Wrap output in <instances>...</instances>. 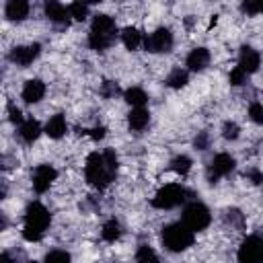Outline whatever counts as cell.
Wrapping results in <instances>:
<instances>
[{
	"label": "cell",
	"instance_id": "cell-1",
	"mask_svg": "<svg viewBox=\"0 0 263 263\" xmlns=\"http://www.w3.org/2000/svg\"><path fill=\"white\" fill-rule=\"evenodd\" d=\"M115 173H117V154L111 148H107L103 152L88 154L86 166H84V177L92 187L105 189L113 181Z\"/></svg>",
	"mask_w": 263,
	"mask_h": 263
},
{
	"label": "cell",
	"instance_id": "cell-2",
	"mask_svg": "<svg viewBox=\"0 0 263 263\" xmlns=\"http://www.w3.org/2000/svg\"><path fill=\"white\" fill-rule=\"evenodd\" d=\"M49 222H51V216H49V212L43 203H39V201L29 203L27 210H25V226H23L25 240H29V242L41 240Z\"/></svg>",
	"mask_w": 263,
	"mask_h": 263
},
{
	"label": "cell",
	"instance_id": "cell-3",
	"mask_svg": "<svg viewBox=\"0 0 263 263\" xmlns=\"http://www.w3.org/2000/svg\"><path fill=\"white\" fill-rule=\"evenodd\" d=\"M115 33H117V27H115V21L109 16V14H95L92 23H90V33H88V45L95 49V51H103L107 49L113 39H115Z\"/></svg>",
	"mask_w": 263,
	"mask_h": 263
},
{
	"label": "cell",
	"instance_id": "cell-4",
	"mask_svg": "<svg viewBox=\"0 0 263 263\" xmlns=\"http://www.w3.org/2000/svg\"><path fill=\"white\" fill-rule=\"evenodd\" d=\"M195 232L189 230L183 222H175L162 228V245L171 251V253H181L185 249H189L193 245V236Z\"/></svg>",
	"mask_w": 263,
	"mask_h": 263
},
{
	"label": "cell",
	"instance_id": "cell-5",
	"mask_svg": "<svg viewBox=\"0 0 263 263\" xmlns=\"http://www.w3.org/2000/svg\"><path fill=\"white\" fill-rule=\"evenodd\" d=\"M185 199H187V189L183 185L171 183L156 191V195L152 197V205L158 210H173V208L185 203Z\"/></svg>",
	"mask_w": 263,
	"mask_h": 263
},
{
	"label": "cell",
	"instance_id": "cell-6",
	"mask_svg": "<svg viewBox=\"0 0 263 263\" xmlns=\"http://www.w3.org/2000/svg\"><path fill=\"white\" fill-rule=\"evenodd\" d=\"M210 222H212V214H210V210L203 203L191 201V203L185 205V210H183V224L189 230H193V232L205 230L210 226Z\"/></svg>",
	"mask_w": 263,
	"mask_h": 263
},
{
	"label": "cell",
	"instance_id": "cell-7",
	"mask_svg": "<svg viewBox=\"0 0 263 263\" xmlns=\"http://www.w3.org/2000/svg\"><path fill=\"white\" fill-rule=\"evenodd\" d=\"M238 263H261L263 259V240L259 236H247L236 253Z\"/></svg>",
	"mask_w": 263,
	"mask_h": 263
},
{
	"label": "cell",
	"instance_id": "cell-8",
	"mask_svg": "<svg viewBox=\"0 0 263 263\" xmlns=\"http://www.w3.org/2000/svg\"><path fill=\"white\" fill-rule=\"evenodd\" d=\"M144 47L152 53H162V51H171L173 47V33L166 27H158L156 31H152L146 39H144Z\"/></svg>",
	"mask_w": 263,
	"mask_h": 263
},
{
	"label": "cell",
	"instance_id": "cell-9",
	"mask_svg": "<svg viewBox=\"0 0 263 263\" xmlns=\"http://www.w3.org/2000/svg\"><path fill=\"white\" fill-rule=\"evenodd\" d=\"M234 166H236L234 156H230V154H226V152L216 154V156L212 158L210 166H208V179H210V183H216L220 177L228 175V173H230Z\"/></svg>",
	"mask_w": 263,
	"mask_h": 263
},
{
	"label": "cell",
	"instance_id": "cell-10",
	"mask_svg": "<svg viewBox=\"0 0 263 263\" xmlns=\"http://www.w3.org/2000/svg\"><path fill=\"white\" fill-rule=\"evenodd\" d=\"M58 173L51 164H39L35 171H33V177H31V183H33V189L37 193H45L49 189V185L55 181Z\"/></svg>",
	"mask_w": 263,
	"mask_h": 263
},
{
	"label": "cell",
	"instance_id": "cell-11",
	"mask_svg": "<svg viewBox=\"0 0 263 263\" xmlns=\"http://www.w3.org/2000/svg\"><path fill=\"white\" fill-rule=\"evenodd\" d=\"M41 51V45L39 43H31V45H18L10 51V60L21 66V68H27L29 64H33V60L39 55Z\"/></svg>",
	"mask_w": 263,
	"mask_h": 263
},
{
	"label": "cell",
	"instance_id": "cell-12",
	"mask_svg": "<svg viewBox=\"0 0 263 263\" xmlns=\"http://www.w3.org/2000/svg\"><path fill=\"white\" fill-rule=\"evenodd\" d=\"M261 66V55L257 49H253L251 45H242L240 51H238V68L247 74H253L257 72Z\"/></svg>",
	"mask_w": 263,
	"mask_h": 263
},
{
	"label": "cell",
	"instance_id": "cell-13",
	"mask_svg": "<svg viewBox=\"0 0 263 263\" xmlns=\"http://www.w3.org/2000/svg\"><path fill=\"white\" fill-rule=\"evenodd\" d=\"M43 95H45V84L39 78L27 80L25 86H23V92H21V97H23L25 103H39L43 99Z\"/></svg>",
	"mask_w": 263,
	"mask_h": 263
},
{
	"label": "cell",
	"instance_id": "cell-14",
	"mask_svg": "<svg viewBox=\"0 0 263 263\" xmlns=\"http://www.w3.org/2000/svg\"><path fill=\"white\" fill-rule=\"evenodd\" d=\"M45 16H47L51 23H55V25H68L70 10H68L64 4H60V2H55V0H49V2H45Z\"/></svg>",
	"mask_w": 263,
	"mask_h": 263
},
{
	"label": "cell",
	"instance_id": "cell-15",
	"mask_svg": "<svg viewBox=\"0 0 263 263\" xmlns=\"http://www.w3.org/2000/svg\"><path fill=\"white\" fill-rule=\"evenodd\" d=\"M210 64V49L208 47H195L187 55V68L191 72H201Z\"/></svg>",
	"mask_w": 263,
	"mask_h": 263
},
{
	"label": "cell",
	"instance_id": "cell-16",
	"mask_svg": "<svg viewBox=\"0 0 263 263\" xmlns=\"http://www.w3.org/2000/svg\"><path fill=\"white\" fill-rule=\"evenodd\" d=\"M41 134V125L37 119H25L21 125H18V138L25 142V144H33Z\"/></svg>",
	"mask_w": 263,
	"mask_h": 263
},
{
	"label": "cell",
	"instance_id": "cell-17",
	"mask_svg": "<svg viewBox=\"0 0 263 263\" xmlns=\"http://www.w3.org/2000/svg\"><path fill=\"white\" fill-rule=\"evenodd\" d=\"M8 21H23L29 16V2L27 0H10L4 8Z\"/></svg>",
	"mask_w": 263,
	"mask_h": 263
},
{
	"label": "cell",
	"instance_id": "cell-18",
	"mask_svg": "<svg viewBox=\"0 0 263 263\" xmlns=\"http://www.w3.org/2000/svg\"><path fill=\"white\" fill-rule=\"evenodd\" d=\"M66 129H68V125H66V117H64L62 113L51 115L49 121L45 123V134H47L49 138H53V140H60V138L66 134Z\"/></svg>",
	"mask_w": 263,
	"mask_h": 263
},
{
	"label": "cell",
	"instance_id": "cell-19",
	"mask_svg": "<svg viewBox=\"0 0 263 263\" xmlns=\"http://www.w3.org/2000/svg\"><path fill=\"white\" fill-rule=\"evenodd\" d=\"M127 123H129L132 129L142 132V129L150 123V113H148L144 107H136V109H132L129 115H127Z\"/></svg>",
	"mask_w": 263,
	"mask_h": 263
},
{
	"label": "cell",
	"instance_id": "cell-20",
	"mask_svg": "<svg viewBox=\"0 0 263 263\" xmlns=\"http://www.w3.org/2000/svg\"><path fill=\"white\" fill-rule=\"evenodd\" d=\"M121 41H123V45L127 47V49H138L142 43H144V37H142V33L136 29V27H125L123 31H121Z\"/></svg>",
	"mask_w": 263,
	"mask_h": 263
},
{
	"label": "cell",
	"instance_id": "cell-21",
	"mask_svg": "<svg viewBox=\"0 0 263 263\" xmlns=\"http://www.w3.org/2000/svg\"><path fill=\"white\" fill-rule=\"evenodd\" d=\"M123 97H125V101L136 109V107H144L146 105V101H148V95L142 90V88H138V86H132V88H127L125 92H123Z\"/></svg>",
	"mask_w": 263,
	"mask_h": 263
},
{
	"label": "cell",
	"instance_id": "cell-22",
	"mask_svg": "<svg viewBox=\"0 0 263 263\" xmlns=\"http://www.w3.org/2000/svg\"><path fill=\"white\" fill-rule=\"evenodd\" d=\"M119 234H121V226H119L117 220H107V222L103 224V230H101L103 240H107V242H115V240L119 238Z\"/></svg>",
	"mask_w": 263,
	"mask_h": 263
},
{
	"label": "cell",
	"instance_id": "cell-23",
	"mask_svg": "<svg viewBox=\"0 0 263 263\" xmlns=\"http://www.w3.org/2000/svg\"><path fill=\"white\" fill-rule=\"evenodd\" d=\"M189 82V76H187V70H181V68H175L168 76H166V84L171 88H181Z\"/></svg>",
	"mask_w": 263,
	"mask_h": 263
},
{
	"label": "cell",
	"instance_id": "cell-24",
	"mask_svg": "<svg viewBox=\"0 0 263 263\" xmlns=\"http://www.w3.org/2000/svg\"><path fill=\"white\" fill-rule=\"evenodd\" d=\"M136 263H160V259L148 245H142L136 253Z\"/></svg>",
	"mask_w": 263,
	"mask_h": 263
},
{
	"label": "cell",
	"instance_id": "cell-25",
	"mask_svg": "<svg viewBox=\"0 0 263 263\" xmlns=\"http://www.w3.org/2000/svg\"><path fill=\"white\" fill-rule=\"evenodd\" d=\"M171 168H173L175 173H179V175H187L189 168H191V158L185 156V154H179V156H175V158L171 160Z\"/></svg>",
	"mask_w": 263,
	"mask_h": 263
},
{
	"label": "cell",
	"instance_id": "cell-26",
	"mask_svg": "<svg viewBox=\"0 0 263 263\" xmlns=\"http://www.w3.org/2000/svg\"><path fill=\"white\" fill-rule=\"evenodd\" d=\"M43 263H70V253H68V251H62V249L49 251V253L45 255Z\"/></svg>",
	"mask_w": 263,
	"mask_h": 263
},
{
	"label": "cell",
	"instance_id": "cell-27",
	"mask_svg": "<svg viewBox=\"0 0 263 263\" xmlns=\"http://www.w3.org/2000/svg\"><path fill=\"white\" fill-rule=\"evenodd\" d=\"M68 10H70V16H74L76 21H84L88 16V4H84V2H72L68 6Z\"/></svg>",
	"mask_w": 263,
	"mask_h": 263
},
{
	"label": "cell",
	"instance_id": "cell-28",
	"mask_svg": "<svg viewBox=\"0 0 263 263\" xmlns=\"http://www.w3.org/2000/svg\"><path fill=\"white\" fill-rule=\"evenodd\" d=\"M238 134H240V127H238L234 121H224V125H222V136H224L226 140H236Z\"/></svg>",
	"mask_w": 263,
	"mask_h": 263
},
{
	"label": "cell",
	"instance_id": "cell-29",
	"mask_svg": "<svg viewBox=\"0 0 263 263\" xmlns=\"http://www.w3.org/2000/svg\"><path fill=\"white\" fill-rule=\"evenodd\" d=\"M249 117L255 121V123H259V125H263V105L261 103H251V107H249Z\"/></svg>",
	"mask_w": 263,
	"mask_h": 263
},
{
	"label": "cell",
	"instance_id": "cell-30",
	"mask_svg": "<svg viewBox=\"0 0 263 263\" xmlns=\"http://www.w3.org/2000/svg\"><path fill=\"white\" fill-rule=\"evenodd\" d=\"M240 10L247 12V14H259L263 12V2H253V0H247L240 4Z\"/></svg>",
	"mask_w": 263,
	"mask_h": 263
},
{
	"label": "cell",
	"instance_id": "cell-31",
	"mask_svg": "<svg viewBox=\"0 0 263 263\" xmlns=\"http://www.w3.org/2000/svg\"><path fill=\"white\" fill-rule=\"evenodd\" d=\"M224 220H226L228 224H236L238 228H240L242 222H245V218H242V214H240L238 210H228V212L224 214Z\"/></svg>",
	"mask_w": 263,
	"mask_h": 263
},
{
	"label": "cell",
	"instance_id": "cell-32",
	"mask_svg": "<svg viewBox=\"0 0 263 263\" xmlns=\"http://www.w3.org/2000/svg\"><path fill=\"white\" fill-rule=\"evenodd\" d=\"M245 80H247V72H242V70L236 66V68L230 72V84H234V86H240Z\"/></svg>",
	"mask_w": 263,
	"mask_h": 263
},
{
	"label": "cell",
	"instance_id": "cell-33",
	"mask_svg": "<svg viewBox=\"0 0 263 263\" xmlns=\"http://www.w3.org/2000/svg\"><path fill=\"white\" fill-rule=\"evenodd\" d=\"M208 144H210V136H208V132H199V134L195 136V140H193V146H195L197 150H205Z\"/></svg>",
	"mask_w": 263,
	"mask_h": 263
},
{
	"label": "cell",
	"instance_id": "cell-34",
	"mask_svg": "<svg viewBox=\"0 0 263 263\" xmlns=\"http://www.w3.org/2000/svg\"><path fill=\"white\" fill-rule=\"evenodd\" d=\"M117 92H119V86H117L115 82H111V80H105V82H103V97L111 99V97H115Z\"/></svg>",
	"mask_w": 263,
	"mask_h": 263
},
{
	"label": "cell",
	"instance_id": "cell-35",
	"mask_svg": "<svg viewBox=\"0 0 263 263\" xmlns=\"http://www.w3.org/2000/svg\"><path fill=\"white\" fill-rule=\"evenodd\" d=\"M8 117H10V121L12 123H23L25 119H23V113H21V109L18 107H14V105H8Z\"/></svg>",
	"mask_w": 263,
	"mask_h": 263
},
{
	"label": "cell",
	"instance_id": "cell-36",
	"mask_svg": "<svg viewBox=\"0 0 263 263\" xmlns=\"http://www.w3.org/2000/svg\"><path fill=\"white\" fill-rule=\"evenodd\" d=\"M86 132H88V136H90L92 140H103L107 129H105L103 125H97V127H92V129H86Z\"/></svg>",
	"mask_w": 263,
	"mask_h": 263
},
{
	"label": "cell",
	"instance_id": "cell-37",
	"mask_svg": "<svg viewBox=\"0 0 263 263\" xmlns=\"http://www.w3.org/2000/svg\"><path fill=\"white\" fill-rule=\"evenodd\" d=\"M247 177L251 179V183H255V185H259L261 181H263V175L257 171V168H251V171H247Z\"/></svg>",
	"mask_w": 263,
	"mask_h": 263
},
{
	"label": "cell",
	"instance_id": "cell-38",
	"mask_svg": "<svg viewBox=\"0 0 263 263\" xmlns=\"http://www.w3.org/2000/svg\"><path fill=\"white\" fill-rule=\"evenodd\" d=\"M0 263H14V259L10 257V253H8V251H4V253L0 255Z\"/></svg>",
	"mask_w": 263,
	"mask_h": 263
}]
</instances>
